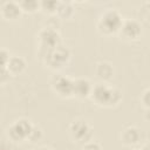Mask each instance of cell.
Here are the masks:
<instances>
[{
	"label": "cell",
	"instance_id": "21",
	"mask_svg": "<svg viewBox=\"0 0 150 150\" xmlns=\"http://www.w3.org/2000/svg\"><path fill=\"white\" fill-rule=\"evenodd\" d=\"M141 102L143 103L145 109L150 108V89H146L145 91H143V94L141 96Z\"/></svg>",
	"mask_w": 150,
	"mask_h": 150
},
{
	"label": "cell",
	"instance_id": "19",
	"mask_svg": "<svg viewBox=\"0 0 150 150\" xmlns=\"http://www.w3.org/2000/svg\"><path fill=\"white\" fill-rule=\"evenodd\" d=\"M11 54H9V52L7 50V49H5V48H2L1 49V52H0V59H1V67H6L7 66V63H8V61H9V59H11Z\"/></svg>",
	"mask_w": 150,
	"mask_h": 150
},
{
	"label": "cell",
	"instance_id": "23",
	"mask_svg": "<svg viewBox=\"0 0 150 150\" xmlns=\"http://www.w3.org/2000/svg\"><path fill=\"white\" fill-rule=\"evenodd\" d=\"M141 150H150V143L144 144V145L142 146V149H141Z\"/></svg>",
	"mask_w": 150,
	"mask_h": 150
},
{
	"label": "cell",
	"instance_id": "10",
	"mask_svg": "<svg viewBox=\"0 0 150 150\" xmlns=\"http://www.w3.org/2000/svg\"><path fill=\"white\" fill-rule=\"evenodd\" d=\"M1 16L6 20H15L21 15V7L19 2L15 1H4L0 7Z\"/></svg>",
	"mask_w": 150,
	"mask_h": 150
},
{
	"label": "cell",
	"instance_id": "14",
	"mask_svg": "<svg viewBox=\"0 0 150 150\" xmlns=\"http://www.w3.org/2000/svg\"><path fill=\"white\" fill-rule=\"evenodd\" d=\"M56 14L60 18H63V19L70 18L74 14V7H73L71 2H69V1H59Z\"/></svg>",
	"mask_w": 150,
	"mask_h": 150
},
{
	"label": "cell",
	"instance_id": "3",
	"mask_svg": "<svg viewBox=\"0 0 150 150\" xmlns=\"http://www.w3.org/2000/svg\"><path fill=\"white\" fill-rule=\"evenodd\" d=\"M70 55L71 54H70L69 48L61 43L57 47H55L54 49L49 50L42 57V60L48 68H50L53 70H57L68 64V62L70 60Z\"/></svg>",
	"mask_w": 150,
	"mask_h": 150
},
{
	"label": "cell",
	"instance_id": "13",
	"mask_svg": "<svg viewBox=\"0 0 150 150\" xmlns=\"http://www.w3.org/2000/svg\"><path fill=\"white\" fill-rule=\"evenodd\" d=\"M26 60L22 57V56H19V55H12L6 68L9 70V73L12 75H19L21 74L25 69H26Z\"/></svg>",
	"mask_w": 150,
	"mask_h": 150
},
{
	"label": "cell",
	"instance_id": "22",
	"mask_svg": "<svg viewBox=\"0 0 150 150\" xmlns=\"http://www.w3.org/2000/svg\"><path fill=\"white\" fill-rule=\"evenodd\" d=\"M144 120L150 123V108L145 109V111H144Z\"/></svg>",
	"mask_w": 150,
	"mask_h": 150
},
{
	"label": "cell",
	"instance_id": "7",
	"mask_svg": "<svg viewBox=\"0 0 150 150\" xmlns=\"http://www.w3.org/2000/svg\"><path fill=\"white\" fill-rule=\"evenodd\" d=\"M52 89L61 97L73 96V80L64 75H55L50 81Z\"/></svg>",
	"mask_w": 150,
	"mask_h": 150
},
{
	"label": "cell",
	"instance_id": "25",
	"mask_svg": "<svg viewBox=\"0 0 150 150\" xmlns=\"http://www.w3.org/2000/svg\"><path fill=\"white\" fill-rule=\"evenodd\" d=\"M35 150H50V149H47V148H39V149H35Z\"/></svg>",
	"mask_w": 150,
	"mask_h": 150
},
{
	"label": "cell",
	"instance_id": "17",
	"mask_svg": "<svg viewBox=\"0 0 150 150\" xmlns=\"http://www.w3.org/2000/svg\"><path fill=\"white\" fill-rule=\"evenodd\" d=\"M42 137H43L42 129L40 127H38V125H34L33 129H32V131H30V134H29V136H28V139L27 141H29L30 143H38L39 141H41Z\"/></svg>",
	"mask_w": 150,
	"mask_h": 150
},
{
	"label": "cell",
	"instance_id": "9",
	"mask_svg": "<svg viewBox=\"0 0 150 150\" xmlns=\"http://www.w3.org/2000/svg\"><path fill=\"white\" fill-rule=\"evenodd\" d=\"M93 86L88 79L77 77L73 80V96L77 98H86L90 96Z\"/></svg>",
	"mask_w": 150,
	"mask_h": 150
},
{
	"label": "cell",
	"instance_id": "18",
	"mask_svg": "<svg viewBox=\"0 0 150 150\" xmlns=\"http://www.w3.org/2000/svg\"><path fill=\"white\" fill-rule=\"evenodd\" d=\"M11 75L12 74L9 73V70L6 67H1L0 68V83L1 84H5L7 81H9Z\"/></svg>",
	"mask_w": 150,
	"mask_h": 150
},
{
	"label": "cell",
	"instance_id": "12",
	"mask_svg": "<svg viewBox=\"0 0 150 150\" xmlns=\"http://www.w3.org/2000/svg\"><path fill=\"white\" fill-rule=\"evenodd\" d=\"M95 74L97 76V79H100L101 81H103V82L109 81L114 76L112 64L110 62H107V61L98 62L95 67Z\"/></svg>",
	"mask_w": 150,
	"mask_h": 150
},
{
	"label": "cell",
	"instance_id": "6",
	"mask_svg": "<svg viewBox=\"0 0 150 150\" xmlns=\"http://www.w3.org/2000/svg\"><path fill=\"white\" fill-rule=\"evenodd\" d=\"M93 131L94 130L90 127V124L84 120H75L69 125V135H70V137L74 141L81 142L83 144L91 139Z\"/></svg>",
	"mask_w": 150,
	"mask_h": 150
},
{
	"label": "cell",
	"instance_id": "8",
	"mask_svg": "<svg viewBox=\"0 0 150 150\" xmlns=\"http://www.w3.org/2000/svg\"><path fill=\"white\" fill-rule=\"evenodd\" d=\"M120 33L127 40H136L142 34V26L136 19H124Z\"/></svg>",
	"mask_w": 150,
	"mask_h": 150
},
{
	"label": "cell",
	"instance_id": "1",
	"mask_svg": "<svg viewBox=\"0 0 150 150\" xmlns=\"http://www.w3.org/2000/svg\"><path fill=\"white\" fill-rule=\"evenodd\" d=\"M90 97L94 103L101 107H114L117 105L122 100V93L120 89L108 86L105 82L93 86Z\"/></svg>",
	"mask_w": 150,
	"mask_h": 150
},
{
	"label": "cell",
	"instance_id": "2",
	"mask_svg": "<svg viewBox=\"0 0 150 150\" xmlns=\"http://www.w3.org/2000/svg\"><path fill=\"white\" fill-rule=\"evenodd\" d=\"M123 20L124 19L122 18L121 13L117 9L108 8L101 14L97 21V29L104 35L116 34L121 30Z\"/></svg>",
	"mask_w": 150,
	"mask_h": 150
},
{
	"label": "cell",
	"instance_id": "24",
	"mask_svg": "<svg viewBox=\"0 0 150 150\" xmlns=\"http://www.w3.org/2000/svg\"><path fill=\"white\" fill-rule=\"evenodd\" d=\"M145 7H146V9H148V12H149V13H150V1H149V2H146V4H145Z\"/></svg>",
	"mask_w": 150,
	"mask_h": 150
},
{
	"label": "cell",
	"instance_id": "16",
	"mask_svg": "<svg viewBox=\"0 0 150 150\" xmlns=\"http://www.w3.org/2000/svg\"><path fill=\"white\" fill-rule=\"evenodd\" d=\"M59 6V1L55 0H43L40 2V8L48 14H56V9Z\"/></svg>",
	"mask_w": 150,
	"mask_h": 150
},
{
	"label": "cell",
	"instance_id": "4",
	"mask_svg": "<svg viewBox=\"0 0 150 150\" xmlns=\"http://www.w3.org/2000/svg\"><path fill=\"white\" fill-rule=\"evenodd\" d=\"M38 39H39V55L41 56V59L49 50L61 45V36L57 29H55V27L42 28L38 34Z\"/></svg>",
	"mask_w": 150,
	"mask_h": 150
},
{
	"label": "cell",
	"instance_id": "15",
	"mask_svg": "<svg viewBox=\"0 0 150 150\" xmlns=\"http://www.w3.org/2000/svg\"><path fill=\"white\" fill-rule=\"evenodd\" d=\"M19 4L22 12H27V13H34L40 8V2L36 0H22Z\"/></svg>",
	"mask_w": 150,
	"mask_h": 150
},
{
	"label": "cell",
	"instance_id": "5",
	"mask_svg": "<svg viewBox=\"0 0 150 150\" xmlns=\"http://www.w3.org/2000/svg\"><path fill=\"white\" fill-rule=\"evenodd\" d=\"M33 124L27 118H19L14 121L7 129V136L13 142H23L28 139V136L33 129Z\"/></svg>",
	"mask_w": 150,
	"mask_h": 150
},
{
	"label": "cell",
	"instance_id": "11",
	"mask_svg": "<svg viewBox=\"0 0 150 150\" xmlns=\"http://www.w3.org/2000/svg\"><path fill=\"white\" fill-rule=\"evenodd\" d=\"M141 137H142L141 130L137 127H134V125L127 127L122 131V134H121V141H122V143L125 144V145H129V146L136 145L137 143H139Z\"/></svg>",
	"mask_w": 150,
	"mask_h": 150
},
{
	"label": "cell",
	"instance_id": "20",
	"mask_svg": "<svg viewBox=\"0 0 150 150\" xmlns=\"http://www.w3.org/2000/svg\"><path fill=\"white\" fill-rule=\"evenodd\" d=\"M82 150H101V145L97 142H94L90 139L83 144Z\"/></svg>",
	"mask_w": 150,
	"mask_h": 150
}]
</instances>
